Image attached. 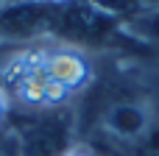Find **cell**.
<instances>
[{"label": "cell", "mask_w": 159, "mask_h": 156, "mask_svg": "<svg viewBox=\"0 0 159 156\" xmlns=\"http://www.w3.org/2000/svg\"><path fill=\"white\" fill-rule=\"evenodd\" d=\"M6 128L14 134L22 156H64L73 148L75 114L73 109H22L20 114L11 109Z\"/></svg>", "instance_id": "6da1fadb"}, {"label": "cell", "mask_w": 159, "mask_h": 156, "mask_svg": "<svg viewBox=\"0 0 159 156\" xmlns=\"http://www.w3.org/2000/svg\"><path fill=\"white\" fill-rule=\"evenodd\" d=\"M101 120H103V128L120 142L137 140L148 128L145 106L140 100H134V98H126V95H120L115 100H106L101 106Z\"/></svg>", "instance_id": "7a4b0ae2"}, {"label": "cell", "mask_w": 159, "mask_h": 156, "mask_svg": "<svg viewBox=\"0 0 159 156\" xmlns=\"http://www.w3.org/2000/svg\"><path fill=\"white\" fill-rule=\"evenodd\" d=\"M129 28L137 31L140 36H148V39L159 42V8L157 11H145V14L131 17V20H129Z\"/></svg>", "instance_id": "3957f363"}, {"label": "cell", "mask_w": 159, "mask_h": 156, "mask_svg": "<svg viewBox=\"0 0 159 156\" xmlns=\"http://www.w3.org/2000/svg\"><path fill=\"white\" fill-rule=\"evenodd\" d=\"M8 114H11V100H8V95H6V89H3V84H0V131L6 128Z\"/></svg>", "instance_id": "277c9868"}, {"label": "cell", "mask_w": 159, "mask_h": 156, "mask_svg": "<svg viewBox=\"0 0 159 156\" xmlns=\"http://www.w3.org/2000/svg\"><path fill=\"white\" fill-rule=\"evenodd\" d=\"M64 156H98V154H92V151H87V148H70Z\"/></svg>", "instance_id": "5b68a950"}, {"label": "cell", "mask_w": 159, "mask_h": 156, "mask_svg": "<svg viewBox=\"0 0 159 156\" xmlns=\"http://www.w3.org/2000/svg\"><path fill=\"white\" fill-rule=\"evenodd\" d=\"M48 3H59V0H48Z\"/></svg>", "instance_id": "8992f818"}]
</instances>
